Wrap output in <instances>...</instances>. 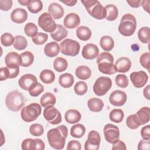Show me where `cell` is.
<instances>
[{
  "label": "cell",
  "instance_id": "9f6ffc18",
  "mask_svg": "<svg viewBox=\"0 0 150 150\" xmlns=\"http://www.w3.org/2000/svg\"><path fill=\"white\" fill-rule=\"evenodd\" d=\"M149 149H150L149 140L142 139L139 142L138 145V150H142V149L149 150Z\"/></svg>",
  "mask_w": 150,
  "mask_h": 150
},
{
  "label": "cell",
  "instance_id": "8fae6325",
  "mask_svg": "<svg viewBox=\"0 0 150 150\" xmlns=\"http://www.w3.org/2000/svg\"><path fill=\"white\" fill-rule=\"evenodd\" d=\"M101 138L99 133L96 131L92 130L89 132L87 139L84 144L86 150H97L99 148Z\"/></svg>",
  "mask_w": 150,
  "mask_h": 150
},
{
  "label": "cell",
  "instance_id": "7c38bea8",
  "mask_svg": "<svg viewBox=\"0 0 150 150\" xmlns=\"http://www.w3.org/2000/svg\"><path fill=\"white\" fill-rule=\"evenodd\" d=\"M104 134L105 140L112 144L120 138V130L118 127L111 124H107L104 127Z\"/></svg>",
  "mask_w": 150,
  "mask_h": 150
},
{
  "label": "cell",
  "instance_id": "6125c7cd",
  "mask_svg": "<svg viewBox=\"0 0 150 150\" xmlns=\"http://www.w3.org/2000/svg\"><path fill=\"white\" fill-rule=\"evenodd\" d=\"M149 90H150V86H149V85H148L146 87H145V88L144 89V91H143L144 96L147 100H150Z\"/></svg>",
  "mask_w": 150,
  "mask_h": 150
},
{
  "label": "cell",
  "instance_id": "f907efd6",
  "mask_svg": "<svg viewBox=\"0 0 150 150\" xmlns=\"http://www.w3.org/2000/svg\"><path fill=\"white\" fill-rule=\"evenodd\" d=\"M149 60H150V54L149 52H145L143 53L139 58V62L141 66L146 69L149 71Z\"/></svg>",
  "mask_w": 150,
  "mask_h": 150
},
{
  "label": "cell",
  "instance_id": "be15d7a7",
  "mask_svg": "<svg viewBox=\"0 0 150 150\" xmlns=\"http://www.w3.org/2000/svg\"><path fill=\"white\" fill-rule=\"evenodd\" d=\"M60 2H63V4H66L67 6H73L77 2V0H65V1L60 0Z\"/></svg>",
  "mask_w": 150,
  "mask_h": 150
},
{
  "label": "cell",
  "instance_id": "83f0119b",
  "mask_svg": "<svg viewBox=\"0 0 150 150\" xmlns=\"http://www.w3.org/2000/svg\"><path fill=\"white\" fill-rule=\"evenodd\" d=\"M76 76L80 80H87L91 75V71L90 69L86 66H80L77 67L76 71Z\"/></svg>",
  "mask_w": 150,
  "mask_h": 150
},
{
  "label": "cell",
  "instance_id": "d6986e66",
  "mask_svg": "<svg viewBox=\"0 0 150 150\" xmlns=\"http://www.w3.org/2000/svg\"><path fill=\"white\" fill-rule=\"evenodd\" d=\"M80 23L79 16L75 13L67 14L64 19L63 23L66 28L74 29L77 27Z\"/></svg>",
  "mask_w": 150,
  "mask_h": 150
},
{
  "label": "cell",
  "instance_id": "4316f807",
  "mask_svg": "<svg viewBox=\"0 0 150 150\" xmlns=\"http://www.w3.org/2000/svg\"><path fill=\"white\" fill-rule=\"evenodd\" d=\"M59 83L62 87L69 88L71 87L74 83V77L71 74L69 73L62 74L59 78Z\"/></svg>",
  "mask_w": 150,
  "mask_h": 150
},
{
  "label": "cell",
  "instance_id": "603a6c76",
  "mask_svg": "<svg viewBox=\"0 0 150 150\" xmlns=\"http://www.w3.org/2000/svg\"><path fill=\"white\" fill-rule=\"evenodd\" d=\"M60 51V46L56 42H52L47 43L44 47L45 54L49 57H53L58 55Z\"/></svg>",
  "mask_w": 150,
  "mask_h": 150
},
{
  "label": "cell",
  "instance_id": "c3c4849f",
  "mask_svg": "<svg viewBox=\"0 0 150 150\" xmlns=\"http://www.w3.org/2000/svg\"><path fill=\"white\" fill-rule=\"evenodd\" d=\"M115 83L117 85L121 88H126L128 84L129 81L126 75L119 74L115 77Z\"/></svg>",
  "mask_w": 150,
  "mask_h": 150
},
{
  "label": "cell",
  "instance_id": "d4e9b609",
  "mask_svg": "<svg viewBox=\"0 0 150 150\" xmlns=\"http://www.w3.org/2000/svg\"><path fill=\"white\" fill-rule=\"evenodd\" d=\"M68 34V32L66 28L62 25H57L55 30L50 33V36L56 42H59L65 38Z\"/></svg>",
  "mask_w": 150,
  "mask_h": 150
},
{
  "label": "cell",
  "instance_id": "bcb514c9",
  "mask_svg": "<svg viewBox=\"0 0 150 150\" xmlns=\"http://www.w3.org/2000/svg\"><path fill=\"white\" fill-rule=\"evenodd\" d=\"M48 39V35L46 33L39 32L35 36L32 38V40L33 42L38 45H41L44 44Z\"/></svg>",
  "mask_w": 150,
  "mask_h": 150
},
{
  "label": "cell",
  "instance_id": "4dcf8cb0",
  "mask_svg": "<svg viewBox=\"0 0 150 150\" xmlns=\"http://www.w3.org/2000/svg\"><path fill=\"white\" fill-rule=\"evenodd\" d=\"M106 9V16L107 20L112 21L115 20L118 15V10L117 6L113 4L107 5L105 6Z\"/></svg>",
  "mask_w": 150,
  "mask_h": 150
},
{
  "label": "cell",
  "instance_id": "277c9868",
  "mask_svg": "<svg viewBox=\"0 0 150 150\" xmlns=\"http://www.w3.org/2000/svg\"><path fill=\"white\" fill-rule=\"evenodd\" d=\"M137 21L135 16L130 13L122 16L118 26V31L123 36L132 35L136 29Z\"/></svg>",
  "mask_w": 150,
  "mask_h": 150
},
{
  "label": "cell",
  "instance_id": "6f0895ef",
  "mask_svg": "<svg viewBox=\"0 0 150 150\" xmlns=\"http://www.w3.org/2000/svg\"><path fill=\"white\" fill-rule=\"evenodd\" d=\"M112 149L126 150L127 147H126L125 143L123 141H122L120 139H118L116 141H115L114 143H112Z\"/></svg>",
  "mask_w": 150,
  "mask_h": 150
},
{
  "label": "cell",
  "instance_id": "816d5d0a",
  "mask_svg": "<svg viewBox=\"0 0 150 150\" xmlns=\"http://www.w3.org/2000/svg\"><path fill=\"white\" fill-rule=\"evenodd\" d=\"M12 0H0V9L4 11H9L12 6Z\"/></svg>",
  "mask_w": 150,
  "mask_h": 150
},
{
  "label": "cell",
  "instance_id": "5bb4252c",
  "mask_svg": "<svg viewBox=\"0 0 150 150\" xmlns=\"http://www.w3.org/2000/svg\"><path fill=\"white\" fill-rule=\"evenodd\" d=\"M5 63L7 67L9 69H18L21 66L22 59L21 54L11 52L8 53L5 57Z\"/></svg>",
  "mask_w": 150,
  "mask_h": 150
},
{
  "label": "cell",
  "instance_id": "7402d4cb",
  "mask_svg": "<svg viewBox=\"0 0 150 150\" xmlns=\"http://www.w3.org/2000/svg\"><path fill=\"white\" fill-rule=\"evenodd\" d=\"M48 11L49 14L55 19H59L62 18L64 13L63 8L56 2H53L49 5Z\"/></svg>",
  "mask_w": 150,
  "mask_h": 150
},
{
  "label": "cell",
  "instance_id": "5b68a950",
  "mask_svg": "<svg viewBox=\"0 0 150 150\" xmlns=\"http://www.w3.org/2000/svg\"><path fill=\"white\" fill-rule=\"evenodd\" d=\"M24 97L22 94L16 90L9 92L5 98V104L7 108L12 111H18L25 105Z\"/></svg>",
  "mask_w": 150,
  "mask_h": 150
},
{
  "label": "cell",
  "instance_id": "11a10c76",
  "mask_svg": "<svg viewBox=\"0 0 150 150\" xmlns=\"http://www.w3.org/2000/svg\"><path fill=\"white\" fill-rule=\"evenodd\" d=\"M149 131H150V126L149 125H146L143 127L141 130V135L143 139L150 140V135H149Z\"/></svg>",
  "mask_w": 150,
  "mask_h": 150
},
{
  "label": "cell",
  "instance_id": "6da1fadb",
  "mask_svg": "<svg viewBox=\"0 0 150 150\" xmlns=\"http://www.w3.org/2000/svg\"><path fill=\"white\" fill-rule=\"evenodd\" d=\"M68 129L64 125L50 129L47 133V138L50 146L56 149H62L65 145Z\"/></svg>",
  "mask_w": 150,
  "mask_h": 150
},
{
  "label": "cell",
  "instance_id": "f35d334b",
  "mask_svg": "<svg viewBox=\"0 0 150 150\" xmlns=\"http://www.w3.org/2000/svg\"><path fill=\"white\" fill-rule=\"evenodd\" d=\"M124 117V112L121 109H113L111 111L109 115L110 120L116 123H120L122 122Z\"/></svg>",
  "mask_w": 150,
  "mask_h": 150
},
{
  "label": "cell",
  "instance_id": "d6a6232c",
  "mask_svg": "<svg viewBox=\"0 0 150 150\" xmlns=\"http://www.w3.org/2000/svg\"><path fill=\"white\" fill-rule=\"evenodd\" d=\"M39 77L41 81L46 84H50L55 79V74L53 71L48 69L42 70L40 73Z\"/></svg>",
  "mask_w": 150,
  "mask_h": 150
},
{
  "label": "cell",
  "instance_id": "44dd1931",
  "mask_svg": "<svg viewBox=\"0 0 150 150\" xmlns=\"http://www.w3.org/2000/svg\"><path fill=\"white\" fill-rule=\"evenodd\" d=\"M139 125H144L150 120V110L148 107L141 108L135 114Z\"/></svg>",
  "mask_w": 150,
  "mask_h": 150
},
{
  "label": "cell",
  "instance_id": "ac0fdd59",
  "mask_svg": "<svg viewBox=\"0 0 150 150\" xmlns=\"http://www.w3.org/2000/svg\"><path fill=\"white\" fill-rule=\"evenodd\" d=\"M11 19L12 21L16 23H22L28 19V13L25 9L16 8L11 14Z\"/></svg>",
  "mask_w": 150,
  "mask_h": 150
},
{
  "label": "cell",
  "instance_id": "681fc988",
  "mask_svg": "<svg viewBox=\"0 0 150 150\" xmlns=\"http://www.w3.org/2000/svg\"><path fill=\"white\" fill-rule=\"evenodd\" d=\"M126 124L129 128L132 129H135L136 128H138L140 125L136 118L135 114L130 115L127 118Z\"/></svg>",
  "mask_w": 150,
  "mask_h": 150
},
{
  "label": "cell",
  "instance_id": "1f68e13d",
  "mask_svg": "<svg viewBox=\"0 0 150 150\" xmlns=\"http://www.w3.org/2000/svg\"><path fill=\"white\" fill-rule=\"evenodd\" d=\"M100 45L104 50L109 52L113 49L114 46V42L111 36H104L100 39Z\"/></svg>",
  "mask_w": 150,
  "mask_h": 150
},
{
  "label": "cell",
  "instance_id": "f1b7e54d",
  "mask_svg": "<svg viewBox=\"0 0 150 150\" xmlns=\"http://www.w3.org/2000/svg\"><path fill=\"white\" fill-rule=\"evenodd\" d=\"M40 102L42 107H46L49 105H54L56 104V98L53 94L46 92L41 97Z\"/></svg>",
  "mask_w": 150,
  "mask_h": 150
},
{
  "label": "cell",
  "instance_id": "7dc6e473",
  "mask_svg": "<svg viewBox=\"0 0 150 150\" xmlns=\"http://www.w3.org/2000/svg\"><path fill=\"white\" fill-rule=\"evenodd\" d=\"M13 41L14 38L9 33H4L1 36V44L5 47L11 46L12 44H13Z\"/></svg>",
  "mask_w": 150,
  "mask_h": 150
},
{
  "label": "cell",
  "instance_id": "db71d44e",
  "mask_svg": "<svg viewBox=\"0 0 150 150\" xmlns=\"http://www.w3.org/2000/svg\"><path fill=\"white\" fill-rule=\"evenodd\" d=\"M66 149L67 150H71V149H77V150H80L81 149V144L76 140H71L69 142Z\"/></svg>",
  "mask_w": 150,
  "mask_h": 150
},
{
  "label": "cell",
  "instance_id": "52a82bcc",
  "mask_svg": "<svg viewBox=\"0 0 150 150\" xmlns=\"http://www.w3.org/2000/svg\"><path fill=\"white\" fill-rule=\"evenodd\" d=\"M80 45L78 42L66 39L60 43V50L62 53L66 56H75L79 53Z\"/></svg>",
  "mask_w": 150,
  "mask_h": 150
},
{
  "label": "cell",
  "instance_id": "7a4b0ae2",
  "mask_svg": "<svg viewBox=\"0 0 150 150\" xmlns=\"http://www.w3.org/2000/svg\"><path fill=\"white\" fill-rule=\"evenodd\" d=\"M114 57L108 52H103L97 58V63L99 71L105 74H113L117 71L113 64Z\"/></svg>",
  "mask_w": 150,
  "mask_h": 150
},
{
  "label": "cell",
  "instance_id": "7bdbcfd3",
  "mask_svg": "<svg viewBox=\"0 0 150 150\" xmlns=\"http://www.w3.org/2000/svg\"><path fill=\"white\" fill-rule=\"evenodd\" d=\"M24 31L25 34L29 37H33L38 33V28L37 26L32 22H29L26 24L24 28Z\"/></svg>",
  "mask_w": 150,
  "mask_h": 150
},
{
  "label": "cell",
  "instance_id": "30bf717a",
  "mask_svg": "<svg viewBox=\"0 0 150 150\" xmlns=\"http://www.w3.org/2000/svg\"><path fill=\"white\" fill-rule=\"evenodd\" d=\"M45 119L52 125H57L62 121V116L59 111L53 105L47 106L43 110Z\"/></svg>",
  "mask_w": 150,
  "mask_h": 150
},
{
  "label": "cell",
  "instance_id": "680465c9",
  "mask_svg": "<svg viewBox=\"0 0 150 150\" xmlns=\"http://www.w3.org/2000/svg\"><path fill=\"white\" fill-rule=\"evenodd\" d=\"M142 1L141 0H131V1H127V3L132 8H138L141 5Z\"/></svg>",
  "mask_w": 150,
  "mask_h": 150
},
{
  "label": "cell",
  "instance_id": "484cf974",
  "mask_svg": "<svg viewBox=\"0 0 150 150\" xmlns=\"http://www.w3.org/2000/svg\"><path fill=\"white\" fill-rule=\"evenodd\" d=\"M89 110L93 112H100L104 107L103 101L98 98H91L87 101Z\"/></svg>",
  "mask_w": 150,
  "mask_h": 150
},
{
  "label": "cell",
  "instance_id": "ba28073f",
  "mask_svg": "<svg viewBox=\"0 0 150 150\" xmlns=\"http://www.w3.org/2000/svg\"><path fill=\"white\" fill-rule=\"evenodd\" d=\"M112 81L110 78L105 76L98 77L93 86L94 93L98 96L105 95L111 88Z\"/></svg>",
  "mask_w": 150,
  "mask_h": 150
},
{
  "label": "cell",
  "instance_id": "d590c367",
  "mask_svg": "<svg viewBox=\"0 0 150 150\" xmlns=\"http://www.w3.org/2000/svg\"><path fill=\"white\" fill-rule=\"evenodd\" d=\"M139 40L143 43H148L150 41V30L149 28L144 26L141 28L138 32Z\"/></svg>",
  "mask_w": 150,
  "mask_h": 150
},
{
  "label": "cell",
  "instance_id": "9a60e30c",
  "mask_svg": "<svg viewBox=\"0 0 150 150\" xmlns=\"http://www.w3.org/2000/svg\"><path fill=\"white\" fill-rule=\"evenodd\" d=\"M127 99L126 93L121 90H115L112 92L109 97V101L110 103L114 106L123 105Z\"/></svg>",
  "mask_w": 150,
  "mask_h": 150
},
{
  "label": "cell",
  "instance_id": "ffe728a7",
  "mask_svg": "<svg viewBox=\"0 0 150 150\" xmlns=\"http://www.w3.org/2000/svg\"><path fill=\"white\" fill-rule=\"evenodd\" d=\"M131 67V62L130 59L126 57L119 58L115 62L114 67L117 72L125 73L128 71Z\"/></svg>",
  "mask_w": 150,
  "mask_h": 150
},
{
  "label": "cell",
  "instance_id": "836d02e7",
  "mask_svg": "<svg viewBox=\"0 0 150 150\" xmlns=\"http://www.w3.org/2000/svg\"><path fill=\"white\" fill-rule=\"evenodd\" d=\"M86 132L85 127L81 124H77L73 125L70 129V135L73 137L80 138L82 137Z\"/></svg>",
  "mask_w": 150,
  "mask_h": 150
},
{
  "label": "cell",
  "instance_id": "4fadbf2b",
  "mask_svg": "<svg viewBox=\"0 0 150 150\" xmlns=\"http://www.w3.org/2000/svg\"><path fill=\"white\" fill-rule=\"evenodd\" d=\"M130 79L135 87L141 88L147 83L148 76L144 71H134L131 73Z\"/></svg>",
  "mask_w": 150,
  "mask_h": 150
},
{
  "label": "cell",
  "instance_id": "3957f363",
  "mask_svg": "<svg viewBox=\"0 0 150 150\" xmlns=\"http://www.w3.org/2000/svg\"><path fill=\"white\" fill-rule=\"evenodd\" d=\"M88 13L97 19H103L106 16V9L97 0H81Z\"/></svg>",
  "mask_w": 150,
  "mask_h": 150
},
{
  "label": "cell",
  "instance_id": "b9f144b4",
  "mask_svg": "<svg viewBox=\"0 0 150 150\" xmlns=\"http://www.w3.org/2000/svg\"><path fill=\"white\" fill-rule=\"evenodd\" d=\"M21 148L25 150H36V139L27 138L24 139L22 142Z\"/></svg>",
  "mask_w": 150,
  "mask_h": 150
},
{
  "label": "cell",
  "instance_id": "60d3db41",
  "mask_svg": "<svg viewBox=\"0 0 150 150\" xmlns=\"http://www.w3.org/2000/svg\"><path fill=\"white\" fill-rule=\"evenodd\" d=\"M88 87L86 83L83 81H78L74 86V90L77 95L83 96L87 91Z\"/></svg>",
  "mask_w": 150,
  "mask_h": 150
},
{
  "label": "cell",
  "instance_id": "91938a15",
  "mask_svg": "<svg viewBox=\"0 0 150 150\" xmlns=\"http://www.w3.org/2000/svg\"><path fill=\"white\" fill-rule=\"evenodd\" d=\"M36 150L38 149H40V150H43L45 149V145L44 142L40 139H36Z\"/></svg>",
  "mask_w": 150,
  "mask_h": 150
},
{
  "label": "cell",
  "instance_id": "ee69618b",
  "mask_svg": "<svg viewBox=\"0 0 150 150\" xmlns=\"http://www.w3.org/2000/svg\"><path fill=\"white\" fill-rule=\"evenodd\" d=\"M29 93L31 96L37 97L44 91V87L40 83H36L29 89Z\"/></svg>",
  "mask_w": 150,
  "mask_h": 150
},
{
  "label": "cell",
  "instance_id": "e575fe53",
  "mask_svg": "<svg viewBox=\"0 0 150 150\" xmlns=\"http://www.w3.org/2000/svg\"><path fill=\"white\" fill-rule=\"evenodd\" d=\"M13 47L18 50H22L25 49L28 45L26 39L22 35H17L14 37Z\"/></svg>",
  "mask_w": 150,
  "mask_h": 150
},
{
  "label": "cell",
  "instance_id": "9c48e42d",
  "mask_svg": "<svg viewBox=\"0 0 150 150\" xmlns=\"http://www.w3.org/2000/svg\"><path fill=\"white\" fill-rule=\"evenodd\" d=\"M38 25L44 31L50 33L55 30L57 26L52 16L47 12L43 13L39 17Z\"/></svg>",
  "mask_w": 150,
  "mask_h": 150
},
{
  "label": "cell",
  "instance_id": "f546056e",
  "mask_svg": "<svg viewBox=\"0 0 150 150\" xmlns=\"http://www.w3.org/2000/svg\"><path fill=\"white\" fill-rule=\"evenodd\" d=\"M76 35L79 39L86 41L90 39L91 36V31L88 27L81 26L77 29Z\"/></svg>",
  "mask_w": 150,
  "mask_h": 150
},
{
  "label": "cell",
  "instance_id": "f5cc1de1",
  "mask_svg": "<svg viewBox=\"0 0 150 150\" xmlns=\"http://www.w3.org/2000/svg\"><path fill=\"white\" fill-rule=\"evenodd\" d=\"M10 78V71L8 67H2L0 69V80L4 81Z\"/></svg>",
  "mask_w": 150,
  "mask_h": 150
},
{
  "label": "cell",
  "instance_id": "e0dca14e",
  "mask_svg": "<svg viewBox=\"0 0 150 150\" xmlns=\"http://www.w3.org/2000/svg\"><path fill=\"white\" fill-rule=\"evenodd\" d=\"M37 82V79L34 75L32 74H26L19 79L18 84L22 89L29 90L30 87Z\"/></svg>",
  "mask_w": 150,
  "mask_h": 150
},
{
  "label": "cell",
  "instance_id": "8d00e7d4",
  "mask_svg": "<svg viewBox=\"0 0 150 150\" xmlns=\"http://www.w3.org/2000/svg\"><path fill=\"white\" fill-rule=\"evenodd\" d=\"M68 63L67 60L61 57H56L53 62L54 69L58 72H62L66 70L67 68Z\"/></svg>",
  "mask_w": 150,
  "mask_h": 150
},
{
  "label": "cell",
  "instance_id": "74e56055",
  "mask_svg": "<svg viewBox=\"0 0 150 150\" xmlns=\"http://www.w3.org/2000/svg\"><path fill=\"white\" fill-rule=\"evenodd\" d=\"M22 59L21 66L23 67H29L33 62L34 56L29 51H25L21 54Z\"/></svg>",
  "mask_w": 150,
  "mask_h": 150
},
{
  "label": "cell",
  "instance_id": "e7e4bbea",
  "mask_svg": "<svg viewBox=\"0 0 150 150\" xmlns=\"http://www.w3.org/2000/svg\"><path fill=\"white\" fill-rule=\"evenodd\" d=\"M31 0H18V2L22 5H24V6H28Z\"/></svg>",
  "mask_w": 150,
  "mask_h": 150
},
{
  "label": "cell",
  "instance_id": "ab89813d",
  "mask_svg": "<svg viewBox=\"0 0 150 150\" xmlns=\"http://www.w3.org/2000/svg\"><path fill=\"white\" fill-rule=\"evenodd\" d=\"M27 8L31 13H37L42 9L43 4L40 0H31Z\"/></svg>",
  "mask_w": 150,
  "mask_h": 150
},
{
  "label": "cell",
  "instance_id": "2e32d148",
  "mask_svg": "<svg viewBox=\"0 0 150 150\" xmlns=\"http://www.w3.org/2000/svg\"><path fill=\"white\" fill-rule=\"evenodd\" d=\"M81 54L84 58L92 60L98 56L99 49L96 45L93 43H88L83 47Z\"/></svg>",
  "mask_w": 150,
  "mask_h": 150
},
{
  "label": "cell",
  "instance_id": "94428289",
  "mask_svg": "<svg viewBox=\"0 0 150 150\" xmlns=\"http://www.w3.org/2000/svg\"><path fill=\"white\" fill-rule=\"evenodd\" d=\"M149 4H150V1L149 0H145V1H142L141 5L142 6L144 9L148 13H149Z\"/></svg>",
  "mask_w": 150,
  "mask_h": 150
},
{
  "label": "cell",
  "instance_id": "cb8c5ba5",
  "mask_svg": "<svg viewBox=\"0 0 150 150\" xmlns=\"http://www.w3.org/2000/svg\"><path fill=\"white\" fill-rule=\"evenodd\" d=\"M64 118L67 122L69 124H75L80 121L81 115L79 111L74 109H70L66 112Z\"/></svg>",
  "mask_w": 150,
  "mask_h": 150
},
{
  "label": "cell",
  "instance_id": "f6af8a7d",
  "mask_svg": "<svg viewBox=\"0 0 150 150\" xmlns=\"http://www.w3.org/2000/svg\"><path fill=\"white\" fill-rule=\"evenodd\" d=\"M29 132L33 136L39 137L44 132L43 127L40 124H33L29 128Z\"/></svg>",
  "mask_w": 150,
  "mask_h": 150
},
{
  "label": "cell",
  "instance_id": "8992f818",
  "mask_svg": "<svg viewBox=\"0 0 150 150\" xmlns=\"http://www.w3.org/2000/svg\"><path fill=\"white\" fill-rule=\"evenodd\" d=\"M42 112L41 106L36 103H31L22 108L21 112L22 119L27 122L36 120Z\"/></svg>",
  "mask_w": 150,
  "mask_h": 150
}]
</instances>
